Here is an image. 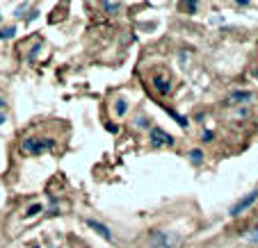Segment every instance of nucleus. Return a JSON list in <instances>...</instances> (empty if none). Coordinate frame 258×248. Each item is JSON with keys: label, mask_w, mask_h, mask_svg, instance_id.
<instances>
[{"label": "nucleus", "mask_w": 258, "mask_h": 248, "mask_svg": "<svg viewBox=\"0 0 258 248\" xmlns=\"http://www.w3.org/2000/svg\"><path fill=\"white\" fill-rule=\"evenodd\" d=\"M55 146L53 139H25L23 141V153H28V155H41V153L50 151V148Z\"/></svg>", "instance_id": "1"}, {"label": "nucleus", "mask_w": 258, "mask_h": 248, "mask_svg": "<svg viewBox=\"0 0 258 248\" xmlns=\"http://www.w3.org/2000/svg\"><path fill=\"white\" fill-rule=\"evenodd\" d=\"M176 241H178V237H174L169 232H162V230H156L149 237V246L151 248H174Z\"/></svg>", "instance_id": "2"}, {"label": "nucleus", "mask_w": 258, "mask_h": 248, "mask_svg": "<svg viewBox=\"0 0 258 248\" xmlns=\"http://www.w3.org/2000/svg\"><path fill=\"white\" fill-rule=\"evenodd\" d=\"M256 198H258V191H251V194H247L244 198H240L238 203H235L233 207H231V216H238L240 212H244V209H247Z\"/></svg>", "instance_id": "3"}, {"label": "nucleus", "mask_w": 258, "mask_h": 248, "mask_svg": "<svg viewBox=\"0 0 258 248\" xmlns=\"http://www.w3.org/2000/svg\"><path fill=\"white\" fill-rule=\"evenodd\" d=\"M151 141H153V146H171V144H174L171 135H167L160 128H153L151 130Z\"/></svg>", "instance_id": "4"}, {"label": "nucleus", "mask_w": 258, "mask_h": 248, "mask_svg": "<svg viewBox=\"0 0 258 248\" xmlns=\"http://www.w3.org/2000/svg\"><path fill=\"white\" fill-rule=\"evenodd\" d=\"M87 225H89V228H92V230H96V232L101 234V237H105L107 241H110V239H112V234H110V230H107V225L98 223V221H92V219L87 221Z\"/></svg>", "instance_id": "5"}, {"label": "nucleus", "mask_w": 258, "mask_h": 248, "mask_svg": "<svg viewBox=\"0 0 258 248\" xmlns=\"http://www.w3.org/2000/svg\"><path fill=\"white\" fill-rule=\"evenodd\" d=\"M153 82H156V89H158L160 93H167V91H169V80H167V78H160V75H158Z\"/></svg>", "instance_id": "6"}, {"label": "nucleus", "mask_w": 258, "mask_h": 248, "mask_svg": "<svg viewBox=\"0 0 258 248\" xmlns=\"http://www.w3.org/2000/svg\"><path fill=\"white\" fill-rule=\"evenodd\" d=\"M16 37V28L12 25V28H3L0 30V39H14Z\"/></svg>", "instance_id": "7"}, {"label": "nucleus", "mask_w": 258, "mask_h": 248, "mask_svg": "<svg viewBox=\"0 0 258 248\" xmlns=\"http://www.w3.org/2000/svg\"><path fill=\"white\" fill-rule=\"evenodd\" d=\"M114 112H117L119 116H121V114H126V112H128V102L123 100V98H119V100H117V107H114Z\"/></svg>", "instance_id": "8"}, {"label": "nucleus", "mask_w": 258, "mask_h": 248, "mask_svg": "<svg viewBox=\"0 0 258 248\" xmlns=\"http://www.w3.org/2000/svg\"><path fill=\"white\" fill-rule=\"evenodd\" d=\"M251 98V93H247V91H238V93H233L231 96V102H240V100H249Z\"/></svg>", "instance_id": "9"}, {"label": "nucleus", "mask_w": 258, "mask_h": 248, "mask_svg": "<svg viewBox=\"0 0 258 248\" xmlns=\"http://www.w3.org/2000/svg\"><path fill=\"white\" fill-rule=\"evenodd\" d=\"M244 239H247L249 243H258V228H253L251 232H249V234H247V237H244Z\"/></svg>", "instance_id": "10"}, {"label": "nucleus", "mask_w": 258, "mask_h": 248, "mask_svg": "<svg viewBox=\"0 0 258 248\" xmlns=\"http://www.w3.org/2000/svg\"><path fill=\"white\" fill-rule=\"evenodd\" d=\"M119 7H121L119 3H105V5H103V10H105V12H119Z\"/></svg>", "instance_id": "11"}, {"label": "nucleus", "mask_w": 258, "mask_h": 248, "mask_svg": "<svg viewBox=\"0 0 258 248\" xmlns=\"http://www.w3.org/2000/svg\"><path fill=\"white\" fill-rule=\"evenodd\" d=\"M190 157H192V162H195V164H199L201 157H204V155H201V151H192V153H190Z\"/></svg>", "instance_id": "12"}, {"label": "nucleus", "mask_w": 258, "mask_h": 248, "mask_svg": "<svg viewBox=\"0 0 258 248\" xmlns=\"http://www.w3.org/2000/svg\"><path fill=\"white\" fill-rule=\"evenodd\" d=\"M37 212H41V205H32V207H30L28 212H25V214H28V216H32V214H37Z\"/></svg>", "instance_id": "13"}, {"label": "nucleus", "mask_w": 258, "mask_h": 248, "mask_svg": "<svg viewBox=\"0 0 258 248\" xmlns=\"http://www.w3.org/2000/svg\"><path fill=\"white\" fill-rule=\"evenodd\" d=\"M3 123H5V114L0 112V126H3Z\"/></svg>", "instance_id": "14"}, {"label": "nucleus", "mask_w": 258, "mask_h": 248, "mask_svg": "<svg viewBox=\"0 0 258 248\" xmlns=\"http://www.w3.org/2000/svg\"><path fill=\"white\" fill-rule=\"evenodd\" d=\"M0 107H5V100H3V96H0Z\"/></svg>", "instance_id": "15"}, {"label": "nucleus", "mask_w": 258, "mask_h": 248, "mask_svg": "<svg viewBox=\"0 0 258 248\" xmlns=\"http://www.w3.org/2000/svg\"><path fill=\"white\" fill-rule=\"evenodd\" d=\"M0 21H3V16H0Z\"/></svg>", "instance_id": "16"}]
</instances>
